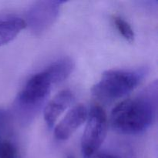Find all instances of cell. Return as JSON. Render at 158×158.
Returning a JSON list of instances; mask_svg holds the SVG:
<instances>
[{
  "mask_svg": "<svg viewBox=\"0 0 158 158\" xmlns=\"http://www.w3.org/2000/svg\"><path fill=\"white\" fill-rule=\"evenodd\" d=\"M157 83H151L134 98L123 100L111 113V125L118 133L137 135L146 131L156 120Z\"/></svg>",
  "mask_w": 158,
  "mask_h": 158,
  "instance_id": "1",
  "label": "cell"
},
{
  "mask_svg": "<svg viewBox=\"0 0 158 158\" xmlns=\"http://www.w3.org/2000/svg\"><path fill=\"white\" fill-rule=\"evenodd\" d=\"M66 79L64 67L56 62L31 77L14 102V114L19 123L29 124L43 107L52 86Z\"/></svg>",
  "mask_w": 158,
  "mask_h": 158,
  "instance_id": "2",
  "label": "cell"
},
{
  "mask_svg": "<svg viewBox=\"0 0 158 158\" xmlns=\"http://www.w3.org/2000/svg\"><path fill=\"white\" fill-rule=\"evenodd\" d=\"M148 73L147 68L110 69L93 86V96L103 103H112L134 90Z\"/></svg>",
  "mask_w": 158,
  "mask_h": 158,
  "instance_id": "3",
  "label": "cell"
},
{
  "mask_svg": "<svg viewBox=\"0 0 158 158\" xmlns=\"http://www.w3.org/2000/svg\"><path fill=\"white\" fill-rule=\"evenodd\" d=\"M107 117L103 108L94 106L88 113L86 125L81 140V151L83 158H88L103 144L107 133Z\"/></svg>",
  "mask_w": 158,
  "mask_h": 158,
  "instance_id": "4",
  "label": "cell"
},
{
  "mask_svg": "<svg viewBox=\"0 0 158 158\" xmlns=\"http://www.w3.org/2000/svg\"><path fill=\"white\" fill-rule=\"evenodd\" d=\"M64 1H38L32 3L25 14V23L34 35H41L56 22Z\"/></svg>",
  "mask_w": 158,
  "mask_h": 158,
  "instance_id": "5",
  "label": "cell"
},
{
  "mask_svg": "<svg viewBox=\"0 0 158 158\" xmlns=\"http://www.w3.org/2000/svg\"><path fill=\"white\" fill-rule=\"evenodd\" d=\"M88 112L86 106L77 105L66 114L64 118L55 127L54 134L59 140H66L87 119Z\"/></svg>",
  "mask_w": 158,
  "mask_h": 158,
  "instance_id": "6",
  "label": "cell"
},
{
  "mask_svg": "<svg viewBox=\"0 0 158 158\" xmlns=\"http://www.w3.org/2000/svg\"><path fill=\"white\" fill-rule=\"evenodd\" d=\"M74 94L69 89L59 92L44 108V120L49 129L53 127L57 119L73 103Z\"/></svg>",
  "mask_w": 158,
  "mask_h": 158,
  "instance_id": "7",
  "label": "cell"
},
{
  "mask_svg": "<svg viewBox=\"0 0 158 158\" xmlns=\"http://www.w3.org/2000/svg\"><path fill=\"white\" fill-rule=\"evenodd\" d=\"M25 28L24 19L12 12H0V46L12 41Z\"/></svg>",
  "mask_w": 158,
  "mask_h": 158,
  "instance_id": "8",
  "label": "cell"
},
{
  "mask_svg": "<svg viewBox=\"0 0 158 158\" xmlns=\"http://www.w3.org/2000/svg\"><path fill=\"white\" fill-rule=\"evenodd\" d=\"M114 23L118 32L127 41L131 43L134 42V39H135L134 31L126 20H124L121 17L116 16L114 18Z\"/></svg>",
  "mask_w": 158,
  "mask_h": 158,
  "instance_id": "9",
  "label": "cell"
},
{
  "mask_svg": "<svg viewBox=\"0 0 158 158\" xmlns=\"http://www.w3.org/2000/svg\"><path fill=\"white\" fill-rule=\"evenodd\" d=\"M0 158H21L13 143L7 140L0 141Z\"/></svg>",
  "mask_w": 158,
  "mask_h": 158,
  "instance_id": "10",
  "label": "cell"
},
{
  "mask_svg": "<svg viewBox=\"0 0 158 158\" xmlns=\"http://www.w3.org/2000/svg\"><path fill=\"white\" fill-rule=\"evenodd\" d=\"M11 129L10 116L7 110L0 108V138L10 136Z\"/></svg>",
  "mask_w": 158,
  "mask_h": 158,
  "instance_id": "11",
  "label": "cell"
},
{
  "mask_svg": "<svg viewBox=\"0 0 158 158\" xmlns=\"http://www.w3.org/2000/svg\"><path fill=\"white\" fill-rule=\"evenodd\" d=\"M88 158H118L115 156L112 155V154H105V153H100V152H97L95 153L94 154L91 155L90 157H89Z\"/></svg>",
  "mask_w": 158,
  "mask_h": 158,
  "instance_id": "12",
  "label": "cell"
},
{
  "mask_svg": "<svg viewBox=\"0 0 158 158\" xmlns=\"http://www.w3.org/2000/svg\"><path fill=\"white\" fill-rule=\"evenodd\" d=\"M67 158H74V157H73V156H68Z\"/></svg>",
  "mask_w": 158,
  "mask_h": 158,
  "instance_id": "13",
  "label": "cell"
}]
</instances>
